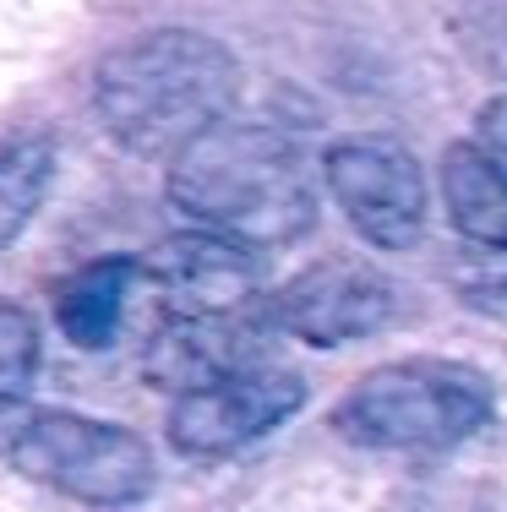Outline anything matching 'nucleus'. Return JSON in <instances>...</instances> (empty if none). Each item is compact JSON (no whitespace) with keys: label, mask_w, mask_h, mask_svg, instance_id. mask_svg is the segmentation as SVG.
<instances>
[{"label":"nucleus","mask_w":507,"mask_h":512,"mask_svg":"<svg viewBox=\"0 0 507 512\" xmlns=\"http://www.w3.org/2000/svg\"><path fill=\"white\" fill-rule=\"evenodd\" d=\"M169 202L240 246H284L317 218V164L273 126L219 120L175 153Z\"/></svg>","instance_id":"obj_1"},{"label":"nucleus","mask_w":507,"mask_h":512,"mask_svg":"<svg viewBox=\"0 0 507 512\" xmlns=\"http://www.w3.org/2000/svg\"><path fill=\"white\" fill-rule=\"evenodd\" d=\"M99 115L131 153H180L219 126L235 99V60L224 44L186 28L142 33L99 66Z\"/></svg>","instance_id":"obj_2"},{"label":"nucleus","mask_w":507,"mask_h":512,"mask_svg":"<svg viewBox=\"0 0 507 512\" xmlns=\"http://www.w3.org/2000/svg\"><path fill=\"white\" fill-rule=\"evenodd\" d=\"M333 420L360 447H448L491 420V382L448 360H393L360 376Z\"/></svg>","instance_id":"obj_3"},{"label":"nucleus","mask_w":507,"mask_h":512,"mask_svg":"<svg viewBox=\"0 0 507 512\" xmlns=\"http://www.w3.org/2000/svg\"><path fill=\"white\" fill-rule=\"evenodd\" d=\"M0 458L55 491L104 507L137 502L153 485V453L131 431L66 409H28L17 398L0 404Z\"/></svg>","instance_id":"obj_4"},{"label":"nucleus","mask_w":507,"mask_h":512,"mask_svg":"<svg viewBox=\"0 0 507 512\" xmlns=\"http://www.w3.org/2000/svg\"><path fill=\"white\" fill-rule=\"evenodd\" d=\"M333 202L371 246H415L426 229V180L420 164L388 137H349L322 158Z\"/></svg>","instance_id":"obj_5"},{"label":"nucleus","mask_w":507,"mask_h":512,"mask_svg":"<svg viewBox=\"0 0 507 512\" xmlns=\"http://www.w3.org/2000/svg\"><path fill=\"white\" fill-rule=\"evenodd\" d=\"M306 404V382L284 365H246V371L208 382L197 393H180L169 409V442L191 458H219L257 442L262 431L284 425Z\"/></svg>","instance_id":"obj_6"},{"label":"nucleus","mask_w":507,"mask_h":512,"mask_svg":"<svg viewBox=\"0 0 507 512\" xmlns=\"http://www.w3.org/2000/svg\"><path fill=\"white\" fill-rule=\"evenodd\" d=\"M393 284L366 262H322L279 289L273 322L317 349H338L393 322Z\"/></svg>","instance_id":"obj_7"},{"label":"nucleus","mask_w":507,"mask_h":512,"mask_svg":"<svg viewBox=\"0 0 507 512\" xmlns=\"http://www.w3.org/2000/svg\"><path fill=\"white\" fill-rule=\"evenodd\" d=\"M142 273L153 278V289L164 295L175 322H191V316H240V306L262 289V267L251 256V246L213 235V229L164 240L159 251H148Z\"/></svg>","instance_id":"obj_8"},{"label":"nucleus","mask_w":507,"mask_h":512,"mask_svg":"<svg viewBox=\"0 0 507 512\" xmlns=\"http://www.w3.org/2000/svg\"><path fill=\"white\" fill-rule=\"evenodd\" d=\"M246 365H257V333L240 316H191L153 344L148 376L175 393H197L208 382L246 371Z\"/></svg>","instance_id":"obj_9"},{"label":"nucleus","mask_w":507,"mask_h":512,"mask_svg":"<svg viewBox=\"0 0 507 512\" xmlns=\"http://www.w3.org/2000/svg\"><path fill=\"white\" fill-rule=\"evenodd\" d=\"M442 202L458 235L486 251H507V175L480 142H453L442 153Z\"/></svg>","instance_id":"obj_10"},{"label":"nucleus","mask_w":507,"mask_h":512,"mask_svg":"<svg viewBox=\"0 0 507 512\" xmlns=\"http://www.w3.org/2000/svg\"><path fill=\"white\" fill-rule=\"evenodd\" d=\"M142 267L126 262V256H110V262H93L82 267L77 278H66L55 295V316H60V333L82 349H104L120 327V311H126V289Z\"/></svg>","instance_id":"obj_11"},{"label":"nucleus","mask_w":507,"mask_h":512,"mask_svg":"<svg viewBox=\"0 0 507 512\" xmlns=\"http://www.w3.org/2000/svg\"><path fill=\"white\" fill-rule=\"evenodd\" d=\"M50 169H55V153L44 142H22V148L0 153V246H11L17 229L33 218V207L44 202Z\"/></svg>","instance_id":"obj_12"},{"label":"nucleus","mask_w":507,"mask_h":512,"mask_svg":"<svg viewBox=\"0 0 507 512\" xmlns=\"http://www.w3.org/2000/svg\"><path fill=\"white\" fill-rule=\"evenodd\" d=\"M39 371V327L22 306H0V404L22 398Z\"/></svg>","instance_id":"obj_13"},{"label":"nucleus","mask_w":507,"mask_h":512,"mask_svg":"<svg viewBox=\"0 0 507 512\" xmlns=\"http://www.w3.org/2000/svg\"><path fill=\"white\" fill-rule=\"evenodd\" d=\"M480 148L497 158L502 175H507V99H491L480 109Z\"/></svg>","instance_id":"obj_14"}]
</instances>
